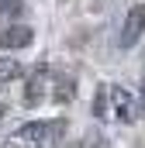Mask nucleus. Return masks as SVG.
<instances>
[{
    "label": "nucleus",
    "instance_id": "1",
    "mask_svg": "<svg viewBox=\"0 0 145 148\" xmlns=\"http://www.w3.org/2000/svg\"><path fill=\"white\" fill-rule=\"evenodd\" d=\"M66 124L62 121H28L14 131V141L21 145H38V148H52L59 138H62Z\"/></svg>",
    "mask_w": 145,
    "mask_h": 148
},
{
    "label": "nucleus",
    "instance_id": "2",
    "mask_svg": "<svg viewBox=\"0 0 145 148\" xmlns=\"http://www.w3.org/2000/svg\"><path fill=\"white\" fill-rule=\"evenodd\" d=\"M110 114L121 121V124H135L142 117V107L135 100V93H128L124 86H110Z\"/></svg>",
    "mask_w": 145,
    "mask_h": 148
},
{
    "label": "nucleus",
    "instance_id": "3",
    "mask_svg": "<svg viewBox=\"0 0 145 148\" xmlns=\"http://www.w3.org/2000/svg\"><path fill=\"white\" fill-rule=\"evenodd\" d=\"M142 35H145V3H135V7L124 14V24H121L117 45H121V48H131Z\"/></svg>",
    "mask_w": 145,
    "mask_h": 148
},
{
    "label": "nucleus",
    "instance_id": "4",
    "mask_svg": "<svg viewBox=\"0 0 145 148\" xmlns=\"http://www.w3.org/2000/svg\"><path fill=\"white\" fill-rule=\"evenodd\" d=\"M35 41V31L28 24H7L0 31V48H28Z\"/></svg>",
    "mask_w": 145,
    "mask_h": 148
},
{
    "label": "nucleus",
    "instance_id": "5",
    "mask_svg": "<svg viewBox=\"0 0 145 148\" xmlns=\"http://www.w3.org/2000/svg\"><path fill=\"white\" fill-rule=\"evenodd\" d=\"M45 93H48V73H45V66H38L35 73H31V79H28L24 103H28V107H35V103H41V100H45Z\"/></svg>",
    "mask_w": 145,
    "mask_h": 148
},
{
    "label": "nucleus",
    "instance_id": "6",
    "mask_svg": "<svg viewBox=\"0 0 145 148\" xmlns=\"http://www.w3.org/2000/svg\"><path fill=\"white\" fill-rule=\"evenodd\" d=\"M55 86H59V90L52 93L55 100H62V103H66L69 97H76V79H69V73H55Z\"/></svg>",
    "mask_w": 145,
    "mask_h": 148
},
{
    "label": "nucleus",
    "instance_id": "7",
    "mask_svg": "<svg viewBox=\"0 0 145 148\" xmlns=\"http://www.w3.org/2000/svg\"><path fill=\"white\" fill-rule=\"evenodd\" d=\"M110 114V86H97L93 93V117H107Z\"/></svg>",
    "mask_w": 145,
    "mask_h": 148
},
{
    "label": "nucleus",
    "instance_id": "8",
    "mask_svg": "<svg viewBox=\"0 0 145 148\" xmlns=\"http://www.w3.org/2000/svg\"><path fill=\"white\" fill-rule=\"evenodd\" d=\"M21 76V62L10 59V55H0V83H10Z\"/></svg>",
    "mask_w": 145,
    "mask_h": 148
},
{
    "label": "nucleus",
    "instance_id": "9",
    "mask_svg": "<svg viewBox=\"0 0 145 148\" xmlns=\"http://www.w3.org/2000/svg\"><path fill=\"white\" fill-rule=\"evenodd\" d=\"M21 0H0V17H17L21 14Z\"/></svg>",
    "mask_w": 145,
    "mask_h": 148
},
{
    "label": "nucleus",
    "instance_id": "10",
    "mask_svg": "<svg viewBox=\"0 0 145 148\" xmlns=\"http://www.w3.org/2000/svg\"><path fill=\"white\" fill-rule=\"evenodd\" d=\"M138 107H142V114H145V83H142V93H138Z\"/></svg>",
    "mask_w": 145,
    "mask_h": 148
},
{
    "label": "nucleus",
    "instance_id": "11",
    "mask_svg": "<svg viewBox=\"0 0 145 148\" xmlns=\"http://www.w3.org/2000/svg\"><path fill=\"white\" fill-rule=\"evenodd\" d=\"M0 117H3V107H0Z\"/></svg>",
    "mask_w": 145,
    "mask_h": 148
}]
</instances>
